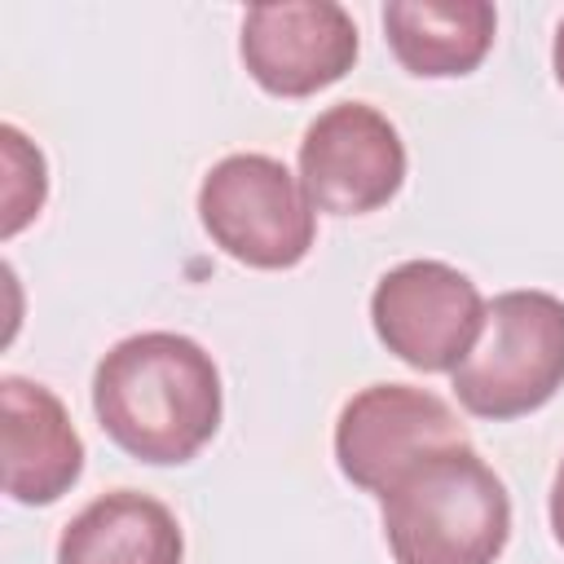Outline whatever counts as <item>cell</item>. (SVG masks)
<instances>
[{"label":"cell","mask_w":564,"mask_h":564,"mask_svg":"<svg viewBox=\"0 0 564 564\" xmlns=\"http://www.w3.org/2000/svg\"><path fill=\"white\" fill-rule=\"evenodd\" d=\"M93 410L123 454L189 463L220 427V370L189 335L141 330L97 361Z\"/></svg>","instance_id":"obj_1"},{"label":"cell","mask_w":564,"mask_h":564,"mask_svg":"<svg viewBox=\"0 0 564 564\" xmlns=\"http://www.w3.org/2000/svg\"><path fill=\"white\" fill-rule=\"evenodd\" d=\"M379 502L397 564H494L511 538V498L471 445L423 454Z\"/></svg>","instance_id":"obj_2"},{"label":"cell","mask_w":564,"mask_h":564,"mask_svg":"<svg viewBox=\"0 0 564 564\" xmlns=\"http://www.w3.org/2000/svg\"><path fill=\"white\" fill-rule=\"evenodd\" d=\"M564 388V300L546 291H502L485 308V330L454 370V397L476 419H520Z\"/></svg>","instance_id":"obj_3"},{"label":"cell","mask_w":564,"mask_h":564,"mask_svg":"<svg viewBox=\"0 0 564 564\" xmlns=\"http://www.w3.org/2000/svg\"><path fill=\"white\" fill-rule=\"evenodd\" d=\"M207 238L251 269H291L313 247V203L286 163L269 154L220 159L198 189Z\"/></svg>","instance_id":"obj_4"},{"label":"cell","mask_w":564,"mask_h":564,"mask_svg":"<svg viewBox=\"0 0 564 564\" xmlns=\"http://www.w3.org/2000/svg\"><path fill=\"white\" fill-rule=\"evenodd\" d=\"M485 300L445 260H405L375 282L370 322L392 357L414 370H458L485 330Z\"/></svg>","instance_id":"obj_5"},{"label":"cell","mask_w":564,"mask_h":564,"mask_svg":"<svg viewBox=\"0 0 564 564\" xmlns=\"http://www.w3.org/2000/svg\"><path fill=\"white\" fill-rule=\"evenodd\" d=\"M405 181L401 132L366 101L322 110L300 141V185L317 212L366 216L379 212Z\"/></svg>","instance_id":"obj_6"},{"label":"cell","mask_w":564,"mask_h":564,"mask_svg":"<svg viewBox=\"0 0 564 564\" xmlns=\"http://www.w3.org/2000/svg\"><path fill=\"white\" fill-rule=\"evenodd\" d=\"M445 445H467V427L436 392L410 383L361 388L357 397H348L335 423L339 471L357 489L379 498L410 463Z\"/></svg>","instance_id":"obj_7"},{"label":"cell","mask_w":564,"mask_h":564,"mask_svg":"<svg viewBox=\"0 0 564 564\" xmlns=\"http://www.w3.org/2000/svg\"><path fill=\"white\" fill-rule=\"evenodd\" d=\"M247 75L273 97H308L357 62V22L335 0L251 4L238 40Z\"/></svg>","instance_id":"obj_8"},{"label":"cell","mask_w":564,"mask_h":564,"mask_svg":"<svg viewBox=\"0 0 564 564\" xmlns=\"http://www.w3.org/2000/svg\"><path fill=\"white\" fill-rule=\"evenodd\" d=\"M0 419L4 494L22 507L57 502L84 471V441L70 427L66 405L44 383L4 375Z\"/></svg>","instance_id":"obj_9"},{"label":"cell","mask_w":564,"mask_h":564,"mask_svg":"<svg viewBox=\"0 0 564 564\" xmlns=\"http://www.w3.org/2000/svg\"><path fill=\"white\" fill-rule=\"evenodd\" d=\"M185 538L176 516L137 489L93 498L57 542V564H181Z\"/></svg>","instance_id":"obj_10"},{"label":"cell","mask_w":564,"mask_h":564,"mask_svg":"<svg viewBox=\"0 0 564 564\" xmlns=\"http://www.w3.org/2000/svg\"><path fill=\"white\" fill-rule=\"evenodd\" d=\"M383 31L397 62L419 79L471 75L494 48L498 13L489 0H392Z\"/></svg>","instance_id":"obj_11"},{"label":"cell","mask_w":564,"mask_h":564,"mask_svg":"<svg viewBox=\"0 0 564 564\" xmlns=\"http://www.w3.org/2000/svg\"><path fill=\"white\" fill-rule=\"evenodd\" d=\"M0 141H4V172H9V181H4V238H13L31 216H40L48 181H44L40 150L13 123L0 128Z\"/></svg>","instance_id":"obj_12"},{"label":"cell","mask_w":564,"mask_h":564,"mask_svg":"<svg viewBox=\"0 0 564 564\" xmlns=\"http://www.w3.org/2000/svg\"><path fill=\"white\" fill-rule=\"evenodd\" d=\"M551 529H555V542L564 546V463H560L555 485H551Z\"/></svg>","instance_id":"obj_13"},{"label":"cell","mask_w":564,"mask_h":564,"mask_svg":"<svg viewBox=\"0 0 564 564\" xmlns=\"http://www.w3.org/2000/svg\"><path fill=\"white\" fill-rule=\"evenodd\" d=\"M551 62H555V79H560V88H564V22H560V31H555V53H551Z\"/></svg>","instance_id":"obj_14"}]
</instances>
